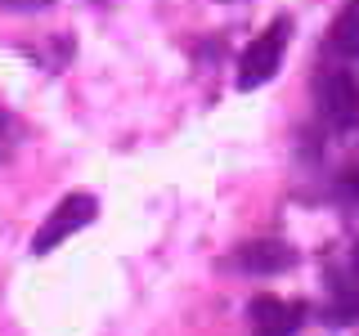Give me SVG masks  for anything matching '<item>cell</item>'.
I'll return each instance as SVG.
<instances>
[{
	"instance_id": "6da1fadb",
	"label": "cell",
	"mask_w": 359,
	"mask_h": 336,
	"mask_svg": "<svg viewBox=\"0 0 359 336\" xmlns=\"http://www.w3.org/2000/svg\"><path fill=\"white\" fill-rule=\"evenodd\" d=\"M287 36H292V22H287V18H274V22L261 31V36L247 45L243 59H238V90H256V85H265L269 76L278 72Z\"/></svg>"
},
{
	"instance_id": "7a4b0ae2",
	"label": "cell",
	"mask_w": 359,
	"mask_h": 336,
	"mask_svg": "<svg viewBox=\"0 0 359 336\" xmlns=\"http://www.w3.org/2000/svg\"><path fill=\"white\" fill-rule=\"evenodd\" d=\"M99 216V206H95V197L90 193H67L59 206H54V216L36 229V238H32V255H45V251H54L63 238H72V233H81L90 220Z\"/></svg>"
},
{
	"instance_id": "3957f363",
	"label": "cell",
	"mask_w": 359,
	"mask_h": 336,
	"mask_svg": "<svg viewBox=\"0 0 359 336\" xmlns=\"http://www.w3.org/2000/svg\"><path fill=\"white\" fill-rule=\"evenodd\" d=\"M319 112L332 121L337 130L355 126L359 121V81L351 72H328L319 85Z\"/></svg>"
},
{
	"instance_id": "277c9868",
	"label": "cell",
	"mask_w": 359,
	"mask_h": 336,
	"mask_svg": "<svg viewBox=\"0 0 359 336\" xmlns=\"http://www.w3.org/2000/svg\"><path fill=\"white\" fill-rule=\"evenodd\" d=\"M252 328L261 332V336H292L306 323V305H297V300H274V296H261V300H252Z\"/></svg>"
},
{
	"instance_id": "5b68a950",
	"label": "cell",
	"mask_w": 359,
	"mask_h": 336,
	"mask_svg": "<svg viewBox=\"0 0 359 336\" xmlns=\"http://www.w3.org/2000/svg\"><path fill=\"white\" fill-rule=\"evenodd\" d=\"M292 260H297V251L283 246L278 238H252L233 251V265L247 269V274H278V269H287Z\"/></svg>"
},
{
	"instance_id": "8992f818",
	"label": "cell",
	"mask_w": 359,
	"mask_h": 336,
	"mask_svg": "<svg viewBox=\"0 0 359 336\" xmlns=\"http://www.w3.org/2000/svg\"><path fill=\"white\" fill-rule=\"evenodd\" d=\"M332 50L341 59H359V0H346V9L332 22Z\"/></svg>"
},
{
	"instance_id": "52a82bcc",
	"label": "cell",
	"mask_w": 359,
	"mask_h": 336,
	"mask_svg": "<svg viewBox=\"0 0 359 336\" xmlns=\"http://www.w3.org/2000/svg\"><path fill=\"white\" fill-rule=\"evenodd\" d=\"M328 318L332 323H355L359 318V291L337 283V296H332V314H328Z\"/></svg>"
},
{
	"instance_id": "ba28073f",
	"label": "cell",
	"mask_w": 359,
	"mask_h": 336,
	"mask_svg": "<svg viewBox=\"0 0 359 336\" xmlns=\"http://www.w3.org/2000/svg\"><path fill=\"white\" fill-rule=\"evenodd\" d=\"M14 139H18V126H14V117H9V112L0 108V162L9 157V148H14Z\"/></svg>"
},
{
	"instance_id": "9c48e42d",
	"label": "cell",
	"mask_w": 359,
	"mask_h": 336,
	"mask_svg": "<svg viewBox=\"0 0 359 336\" xmlns=\"http://www.w3.org/2000/svg\"><path fill=\"white\" fill-rule=\"evenodd\" d=\"M341 193H346V197H351L355 206H359V166H351V171L341 175Z\"/></svg>"
},
{
	"instance_id": "30bf717a",
	"label": "cell",
	"mask_w": 359,
	"mask_h": 336,
	"mask_svg": "<svg viewBox=\"0 0 359 336\" xmlns=\"http://www.w3.org/2000/svg\"><path fill=\"white\" fill-rule=\"evenodd\" d=\"M0 5L5 9H45L50 0H0Z\"/></svg>"
},
{
	"instance_id": "8fae6325",
	"label": "cell",
	"mask_w": 359,
	"mask_h": 336,
	"mask_svg": "<svg viewBox=\"0 0 359 336\" xmlns=\"http://www.w3.org/2000/svg\"><path fill=\"white\" fill-rule=\"evenodd\" d=\"M351 269H355V278H359V246H355V255H351Z\"/></svg>"
}]
</instances>
